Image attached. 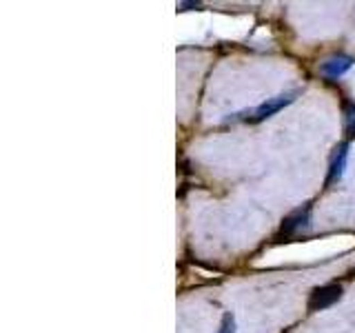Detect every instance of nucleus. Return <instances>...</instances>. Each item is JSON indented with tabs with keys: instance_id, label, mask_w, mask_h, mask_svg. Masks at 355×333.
<instances>
[{
	"instance_id": "f257e3e1",
	"label": "nucleus",
	"mask_w": 355,
	"mask_h": 333,
	"mask_svg": "<svg viewBox=\"0 0 355 333\" xmlns=\"http://www.w3.org/2000/svg\"><path fill=\"white\" fill-rule=\"evenodd\" d=\"M344 289L340 284H324V287H318L311 291L309 296V311H324L329 307H333L342 298Z\"/></svg>"
},
{
	"instance_id": "7ed1b4c3",
	"label": "nucleus",
	"mask_w": 355,
	"mask_h": 333,
	"mask_svg": "<svg viewBox=\"0 0 355 333\" xmlns=\"http://www.w3.org/2000/svg\"><path fill=\"white\" fill-rule=\"evenodd\" d=\"M349 142H342L338 144V149H336V155H333V160H331V166H329V176H327V187L331 185H336L342 180V176L344 171H347V160H349Z\"/></svg>"
},
{
	"instance_id": "20e7f679",
	"label": "nucleus",
	"mask_w": 355,
	"mask_h": 333,
	"mask_svg": "<svg viewBox=\"0 0 355 333\" xmlns=\"http://www.w3.org/2000/svg\"><path fill=\"white\" fill-rule=\"evenodd\" d=\"M351 67H353V58H349V56H333V58L320 65V71L327 78H331V80H338L347 71H351Z\"/></svg>"
},
{
	"instance_id": "39448f33",
	"label": "nucleus",
	"mask_w": 355,
	"mask_h": 333,
	"mask_svg": "<svg viewBox=\"0 0 355 333\" xmlns=\"http://www.w3.org/2000/svg\"><path fill=\"white\" fill-rule=\"evenodd\" d=\"M309 220H311V207L306 205L304 209H297L295 214L284 218V222H282V233L291 236V233H295L300 229H306L309 227Z\"/></svg>"
},
{
	"instance_id": "f03ea898",
	"label": "nucleus",
	"mask_w": 355,
	"mask_h": 333,
	"mask_svg": "<svg viewBox=\"0 0 355 333\" xmlns=\"http://www.w3.org/2000/svg\"><path fill=\"white\" fill-rule=\"evenodd\" d=\"M297 94H300V92H288V94H282V96L269 98V100H266V103H262V105H260L258 109H255V111H251L249 120H251V122H262V120H266V118L275 116L280 109H284V107L291 105Z\"/></svg>"
},
{
	"instance_id": "0eeeda50",
	"label": "nucleus",
	"mask_w": 355,
	"mask_h": 333,
	"mask_svg": "<svg viewBox=\"0 0 355 333\" xmlns=\"http://www.w3.org/2000/svg\"><path fill=\"white\" fill-rule=\"evenodd\" d=\"M218 333H236V318H233L231 314H225V316H222V322H220Z\"/></svg>"
},
{
	"instance_id": "423d86ee",
	"label": "nucleus",
	"mask_w": 355,
	"mask_h": 333,
	"mask_svg": "<svg viewBox=\"0 0 355 333\" xmlns=\"http://www.w3.org/2000/svg\"><path fill=\"white\" fill-rule=\"evenodd\" d=\"M344 131H347L349 138L355 136V103H349L344 107Z\"/></svg>"
},
{
	"instance_id": "6e6552de",
	"label": "nucleus",
	"mask_w": 355,
	"mask_h": 333,
	"mask_svg": "<svg viewBox=\"0 0 355 333\" xmlns=\"http://www.w3.org/2000/svg\"><path fill=\"white\" fill-rule=\"evenodd\" d=\"M193 7H200V3H178V9H180V11L193 9Z\"/></svg>"
}]
</instances>
